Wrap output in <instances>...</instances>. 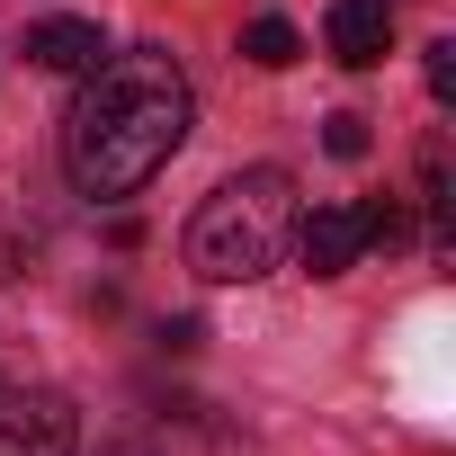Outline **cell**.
Wrapping results in <instances>:
<instances>
[{"instance_id": "6da1fadb", "label": "cell", "mask_w": 456, "mask_h": 456, "mask_svg": "<svg viewBox=\"0 0 456 456\" xmlns=\"http://www.w3.org/2000/svg\"><path fill=\"white\" fill-rule=\"evenodd\" d=\"M197 126V90L161 45H108L81 72V99L63 117V170L81 197H134Z\"/></svg>"}, {"instance_id": "7a4b0ae2", "label": "cell", "mask_w": 456, "mask_h": 456, "mask_svg": "<svg viewBox=\"0 0 456 456\" xmlns=\"http://www.w3.org/2000/svg\"><path fill=\"white\" fill-rule=\"evenodd\" d=\"M296 242V179L287 170H233L197 215H188V269L206 287H251L287 260Z\"/></svg>"}, {"instance_id": "3957f363", "label": "cell", "mask_w": 456, "mask_h": 456, "mask_svg": "<svg viewBox=\"0 0 456 456\" xmlns=\"http://www.w3.org/2000/svg\"><path fill=\"white\" fill-rule=\"evenodd\" d=\"M367 242H403V215L394 206H314V215H296V260H305V278H340V269H358V251Z\"/></svg>"}, {"instance_id": "277c9868", "label": "cell", "mask_w": 456, "mask_h": 456, "mask_svg": "<svg viewBox=\"0 0 456 456\" xmlns=\"http://www.w3.org/2000/svg\"><path fill=\"white\" fill-rule=\"evenodd\" d=\"M0 456H81V420L63 394H28L0 411Z\"/></svg>"}, {"instance_id": "5b68a950", "label": "cell", "mask_w": 456, "mask_h": 456, "mask_svg": "<svg viewBox=\"0 0 456 456\" xmlns=\"http://www.w3.org/2000/svg\"><path fill=\"white\" fill-rule=\"evenodd\" d=\"M322 45H331V63L376 72V63H385V45H394V0H331Z\"/></svg>"}, {"instance_id": "8992f818", "label": "cell", "mask_w": 456, "mask_h": 456, "mask_svg": "<svg viewBox=\"0 0 456 456\" xmlns=\"http://www.w3.org/2000/svg\"><path fill=\"white\" fill-rule=\"evenodd\" d=\"M99 54H108V37L90 19H37L28 28V63H45V72H90Z\"/></svg>"}, {"instance_id": "52a82bcc", "label": "cell", "mask_w": 456, "mask_h": 456, "mask_svg": "<svg viewBox=\"0 0 456 456\" xmlns=\"http://www.w3.org/2000/svg\"><path fill=\"white\" fill-rule=\"evenodd\" d=\"M242 54H251L260 72H287V63L305 54V37H296L287 19H251V28H242Z\"/></svg>"}, {"instance_id": "ba28073f", "label": "cell", "mask_w": 456, "mask_h": 456, "mask_svg": "<svg viewBox=\"0 0 456 456\" xmlns=\"http://www.w3.org/2000/svg\"><path fill=\"white\" fill-rule=\"evenodd\" d=\"M322 152L358 161V152H367V117H349V108H340V117H322Z\"/></svg>"}, {"instance_id": "9c48e42d", "label": "cell", "mask_w": 456, "mask_h": 456, "mask_svg": "<svg viewBox=\"0 0 456 456\" xmlns=\"http://www.w3.org/2000/svg\"><path fill=\"white\" fill-rule=\"evenodd\" d=\"M429 99H456V45L447 37L429 45Z\"/></svg>"}, {"instance_id": "30bf717a", "label": "cell", "mask_w": 456, "mask_h": 456, "mask_svg": "<svg viewBox=\"0 0 456 456\" xmlns=\"http://www.w3.org/2000/svg\"><path fill=\"white\" fill-rule=\"evenodd\" d=\"M99 456H152V447H134V438H126V447H99Z\"/></svg>"}]
</instances>
